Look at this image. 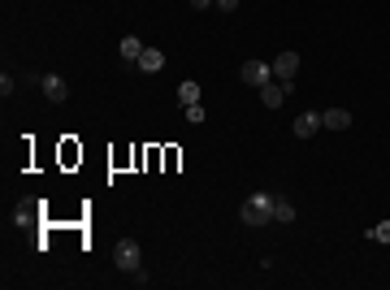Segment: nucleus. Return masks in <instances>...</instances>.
Returning <instances> with one entry per match:
<instances>
[{
  "mask_svg": "<svg viewBox=\"0 0 390 290\" xmlns=\"http://www.w3.org/2000/svg\"><path fill=\"white\" fill-rule=\"evenodd\" d=\"M239 217L243 225H252V230H260V225H269L273 221V195H265V191H256V195L239 208Z\"/></svg>",
  "mask_w": 390,
  "mask_h": 290,
  "instance_id": "1",
  "label": "nucleus"
},
{
  "mask_svg": "<svg viewBox=\"0 0 390 290\" xmlns=\"http://www.w3.org/2000/svg\"><path fill=\"white\" fill-rule=\"evenodd\" d=\"M239 78H243L248 87H256V91H260L265 83H273V66H269V61H243Z\"/></svg>",
  "mask_w": 390,
  "mask_h": 290,
  "instance_id": "2",
  "label": "nucleus"
},
{
  "mask_svg": "<svg viewBox=\"0 0 390 290\" xmlns=\"http://www.w3.org/2000/svg\"><path fill=\"white\" fill-rule=\"evenodd\" d=\"M113 264L122 273H139V243L135 238H122V243L113 247Z\"/></svg>",
  "mask_w": 390,
  "mask_h": 290,
  "instance_id": "3",
  "label": "nucleus"
},
{
  "mask_svg": "<svg viewBox=\"0 0 390 290\" xmlns=\"http://www.w3.org/2000/svg\"><path fill=\"white\" fill-rule=\"evenodd\" d=\"M39 87L48 95V104H65V100H70V83H65L61 74H39Z\"/></svg>",
  "mask_w": 390,
  "mask_h": 290,
  "instance_id": "4",
  "label": "nucleus"
},
{
  "mask_svg": "<svg viewBox=\"0 0 390 290\" xmlns=\"http://www.w3.org/2000/svg\"><path fill=\"white\" fill-rule=\"evenodd\" d=\"M290 91H295V83H278V78H273V83L260 87V104H265V108H282Z\"/></svg>",
  "mask_w": 390,
  "mask_h": 290,
  "instance_id": "5",
  "label": "nucleus"
},
{
  "mask_svg": "<svg viewBox=\"0 0 390 290\" xmlns=\"http://www.w3.org/2000/svg\"><path fill=\"white\" fill-rule=\"evenodd\" d=\"M295 70H299V52H278V61H273V78L278 83H295Z\"/></svg>",
  "mask_w": 390,
  "mask_h": 290,
  "instance_id": "6",
  "label": "nucleus"
},
{
  "mask_svg": "<svg viewBox=\"0 0 390 290\" xmlns=\"http://www.w3.org/2000/svg\"><path fill=\"white\" fill-rule=\"evenodd\" d=\"M135 70H143V74H160V70H165V52H160V48H143V57L135 61Z\"/></svg>",
  "mask_w": 390,
  "mask_h": 290,
  "instance_id": "7",
  "label": "nucleus"
},
{
  "mask_svg": "<svg viewBox=\"0 0 390 290\" xmlns=\"http://www.w3.org/2000/svg\"><path fill=\"white\" fill-rule=\"evenodd\" d=\"M321 130V113H299L295 117V139H313Z\"/></svg>",
  "mask_w": 390,
  "mask_h": 290,
  "instance_id": "8",
  "label": "nucleus"
},
{
  "mask_svg": "<svg viewBox=\"0 0 390 290\" xmlns=\"http://www.w3.org/2000/svg\"><path fill=\"white\" fill-rule=\"evenodd\" d=\"M321 126H325V130H347V126H351V113L347 108H325L321 113Z\"/></svg>",
  "mask_w": 390,
  "mask_h": 290,
  "instance_id": "9",
  "label": "nucleus"
},
{
  "mask_svg": "<svg viewBox=\"0 0 390 290\" xmlns=\"http://www.w3.org/2000/svg\"><path fill=\"white\" fill-rule=\"evenodd\" d=\"M118 52H122V61H130V66H135V61L143 57V39H139V35H122V48H118Z\"/></svg>",
  "mask_w": 390,
  "mask_h": 290,
  "instance_id": "10",
  "label": "nucleus"
},
{
  "mask_svg": "<svg viewBox=\"0 0 390 290\" xmlns=\"http://www.w3.org/2000/svg\"><path fill=\"white\" fill-rule=\"evenodd\" d=\"M35 217H39V204L35 200H22L18 213H13V225H35Z\"/></svg>",
  "mask_w": 390,
  "mask_h": 290,
  "instance_id": "11",
  "label": "nucleus"
},
{
  "mask_svg": "<svg viewBox=\"0 0 390 290\" xmlns=\"http://www.w3.org/2000/svg\"><path fill=\"white\" fill-rule=\"evenodd\" d=\"M178 104H183V108H191V104H200V83H195V78H187V83L178 87Z\"/></svg>",
  "mask_w": 390,
  "mask_h": 290,
  "instance_id": "12",
  "label": "nucleus"
},
{
  "mask_svg": "<svg viewBox=\"0 0 390 290\" xmlns=\"http://www.w3.org/2000/svg\"><path fill=\"white\" fill-rule=\"evenodd\" d=\"M273 221H282V225H290V221H295V208H290L286 200H273Z\"/></svg>",
  "mask_w": 390,
  "mask_h": 290,
  "instance_id": "13",
  "label": "nucleus"
},
{
  "mask_svg": "<svg viewBox=\"0 0 390 290\" xmlns=\"http://www.w3.org/2000/svg\"><path fill=\"white\" fill-rule=\"evenodd\" d=\"M369 238H373V243H390V221L373 225V230H369Z\"/></svg>",
  "mask_w": 390,
  "mask_h": 290,
  "instance_id": "14",
  "label": "nucleus"
},
{
  "mask_svg": "<svg viewBox=\"0 0 390 290\" xmlns=\"http://www.w3.org/2000/svg\"><path fill=\"white\" fill-rule=\"evenodd\" d=\"M187 122L200 126V122H204V104H191V108H187Z\"/></svg>",
  "mask_w": 390,
  "mask_h": 290,
  "instance_id": "15",
  "label": "nucleus"
},
{
  "mask_svg": "<svg viewBox=\"0 0 390 290\" xmlns=\"http://www.w3.org/2000/svg\"><path fill=\"white\" fill-rule=\"evenodd\" d=\"M0 95H5V100L13 95V78H9V74H0Z\"/></svg>",
  "mask_w": 390,
  "mask_h": 290,
  "instance_id": "16",
  "label": "nucleus"
},
{
  "mask_svg": "<svg viewBox=\"0 0 390 290\" xmlns=\"http://www.w3.org/2000/svg\"><path fill=\"white\" fill-rule=\"evenodd\" d=\"M217 9H221V13H234V9H239V0H217Z\"/></svg>",
  "mask_w": 390,
  "mask_h": 290,
  "instance_id": "17",
  "label": "nucleus"
},
{
  "mask_svg": "<svg viewBox=\"0 0 390 290\" xmlns=\"http://www.w3.org/2000/svg\"><path fill=\"white\" fill-rule=\"evenodd\" d=\"M217 0H191V9H213Z\"/></svg>",
  "mask_w": 390,
  "mask_h": 290,
  "instance_id": "18",
  "label": "nucleus"
}]
</instances>
